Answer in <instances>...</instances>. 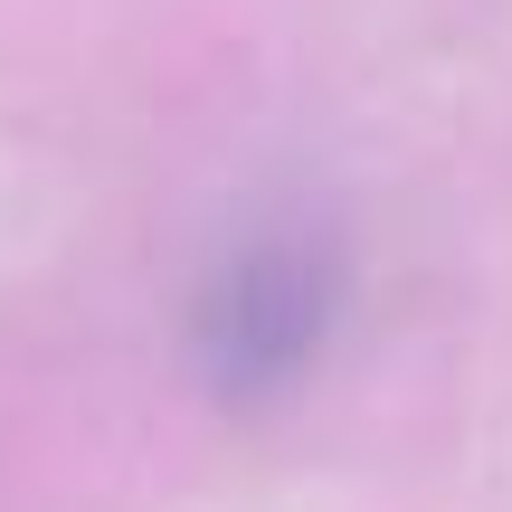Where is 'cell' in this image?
Wrapping results in <instances>:
<instances>
[{
	"label": "cell",
	"instance_id": "obj_1",
	"mask_svg": "<svg viewBox=\"0 0 512 512\" xmlns=\"http://www.w3.org/2000/svg\"><path fill=\"white\" fill-rule=\"evenodd\" d=\"M323 323H332V266L304 238H266L219 266L200 304V361L228 399H256L323 351Z\"/></svg>",
	"mask_w": 512,
	"mask_h": 512
}]
</instances>
